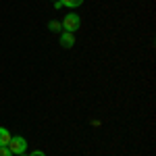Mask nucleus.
Here are the masks:
<instances>
[{
    "mask_svg": "<svg viewBox=\"0 0 156 156\" xmlns=\"http://www.w3.org/2000/svg\"><path fill=\"white\" fill-rule=\"evenodd\" d=\"M11 131L6 129V127H2L0 125V146H9V142H11Z\"/></svg>",
    "mask_w": 156,
    "mask_h": 156,
    "instance_id": "4",
    "label": "nucleus"
},
{
    "mask_svg": "<svg viewBox=\"0 0 156 156\" xmlns=\"http://www.w3.org/2000/svg\"><path fill=\"white\" fill-rule=\"evenodd\" d=\"M0 156H12V152L6 148V146H0Z\"/></svg>",
    "mask_w": 156,
    "mask_h": 156,
    "instance_id": "7",
    "label": "nucleus"
},
{
    "mask_svg": "<svg viewBox=\"0 0 156 156\" xmlns=\"http://www.w3.org/2000/svg\"><path fill=\"white\" fill-rule=\"evenodd\" d=\"M60 6H67V9H77L83 4V0H58Z\"/></svg>",
    "mask_w": 156,
    "mask_h": 156,
    "instance_id": "5",
    "label": "nucleus"
},
{
    "mask_svg": "<svg viewBox=\"0 0 156 156\" xmlns=\"http://www.w3.org/2000/svg\"><path fill=\"white\" fill-rule=\"evenodd\" d=\"M29 156H46V154H44L42 150H36V152H31V154H29Z\"/></svg>",
    "mask_w": 156,
    "mask_h": 156,
    "instance_id": "8",
    "label": "nucleus"
},
{
    "mask_svg": "<svg viewBox=\"0 0 156 156\" xmlns=\"http://www.w3.org/2000/svg\"><path fill=\"white\" fill-rule=\"evenodd\" d=\"M79 25H81L79 17H77L75 12H69V15L62 19V31H71V34H75V31L79 29Z\"/></svg>",
    "mask_w": 156,
    "mask_h": 156,
    "instance_id": "2",
    "label": "nucleus"
},
{
    "mask_svg": "<svg viewBox=\"0 0 156 156\" xmlns=\"http://www.w3.org/2000/svg\"><path fill=\"white\" fill-rule=\"evenodd\" d=\"M48 27H50V31H54V34H60V29H62V25H60L58 21H50Z\"/></svg>",
    "mask_w": 156,
    "mask_h": 156,
    "instance_id": "6",
    "label": "nucleus"
},
{
    "mask_svg": "<svg viewBox=\"0 0 156 156\" xmlns=\"http://www.w3.org/2000/svg\"><path fill=\"white\" fill-rule=\"evenodd\" d=\"M52 2H56V0H52Z\"/></svg>",
    "mask_w": 156,
    "mask_h": 156,
    "instance_id": "9",
    "label": "nucleus"
},
{
    "mask_svg": "<svg viewBox=\"0 0 156 156\" xmlns=\"http://www.w3.org/2000/svg\"><path fill=\"white\" fill-rule=\"evenodd\" d=\"M73 44H75V34L71 31H60V46L62 48H73Z\"/></svg>",
    "mask_w": 156,
    "mask_h": 156,
    "instance_id": "3",
    "label": "nucleus"
},
{
    "mask_svg": "<svg viewBox=\"0 0 156 156\" xmlns=\"http://www.w3.org/2000/svg\"><path fill=\"white\" fill-rule=\"evenodd\" d=\"M6 148L11 150L12 154H25V150H27V140H25L23 135H12Z\"/></svg>",
    "mask_w": 156,
    "mask_h": 156,
    "instance_id": "1",
    "label": "nucleus"
}]
</instances>
